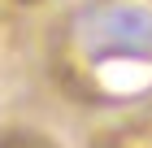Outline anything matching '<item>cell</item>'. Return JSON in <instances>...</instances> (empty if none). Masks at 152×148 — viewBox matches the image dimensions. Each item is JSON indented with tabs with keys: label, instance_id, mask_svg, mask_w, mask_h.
I'll return each mask as SVG.
<instances>
[{
	"label": "cell",
	"instance_id": "obj_3",
	"mask_svg": "<svg viewBox=\"0 0 152 148\" xmlns=\"http://www.w3.org/2000/svg\"><path fill=\"white\" fill-rule=\"evenodd\" d=\"M13 4H39V0H13Z\"/></svg>",
	"mask_w": 152,
	"mask_h": 148
},
{
	"label": "cell",
	"instance_id": "obj_1",
	"mask_svg": "<svg viewBox=\"0 0 152 148\" xmlns=\"http://www.w3.org/2000/svg\"><path fill=\"white\" fill-rule=\"evenodd\" d=\"M0 148H57V139L35 126H0Z\"/></svg>",
	"mask_w": 152,
	"mask_h": 148
},
{
	"label": "cell",
	"instance_id": "obj_2",
	"mask_svg": "<svg viewBox=\"0 0 152 148\" xmlns=\"http://www.w3.org/2000/svg\"><path fill=\"white\" fill-rule=\"evenodd\" d=\"M104 148H152V122H139V126H122L104 139Z\"/></svg>",
	"mask_w": 152,
	"mask_h": 148
}]
</instances>
